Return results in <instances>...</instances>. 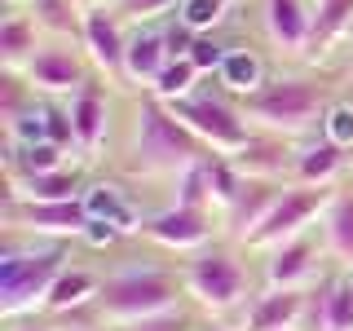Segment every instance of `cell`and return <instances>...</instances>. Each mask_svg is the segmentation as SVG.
Returning a JSON list of instances; mask_svg holds the SVG:
<instances>
[{
	"label": "cell",
	"instance_id": "obj_1",
	"mask_svg": "<svg viewBox=\"0 0 353 331\" xmlns=\"http://www.w3.org/2000/svg\"><path fill=\"white\" fill-rule=\"evenodd\" d=\"M203 141L194 137L181 119L172 115V106L154 93H141L137 102V128H132V150H128V168L141 177H159V172H185L190 163L208 159Z\"/></svg>",
	"mask_w": 353,
	"mask_h": 331
},
{
	"label": "cell",
	"instance_id": "obj_2",
	"mask_svg": "<svg viewBox=\"0 0 353 331\" xmlns=\"http://www.w3.org/2000/svg\"><path fill=\"white\" fill-rule=\"evenodd\" d=\"M234 102H239L243 115H248L252 124H261L265 132H274V137H296V132L314 128L318 119L327 115L331 97H327L323 80H309V75H274V80H265L261 88L234 97Z\"/></svg>",
	"mask_w": 353,
	"mask_h": 331
},
{
	"label": "cell",
	"instance_id": "obj_3",
	"mask_svg": "<svg viewBox=\"0 0 353 331\" xmlns=\"http://www.w3.org/2000/svg\"><path fill=\"white\" fill-rule=\"evenodd\" d=\"M181 292H185V279H176L168 270H150V265H132V270L102 279L97 309H102L110 327H128V323H141V318H159L168 309H181Z\"/></svg>",
	"mask_w": 353,
	"mask_h": 331
},
{
	"label": "cell",
	"instance_id": "obj_4",
	"mask_svg": "<svg viewBox=\"0 0 353 331\" xmlns=\"http://www.w3.org/2000/svg\"><path fill=\"white\" fill-rule=\"evenodd\" d=\"M62 270H66V243H53V248L31 243L27 252L0 257V314L18 323V318L44 309Z\"/></svg>",
	"mask_w": 353,
	"mask_h": 331
},
{
	"label": "cell",
	"instance_id": "obj_5",
	"mask_svg": "<svg viewBox=\"0 0 353 331\" xmlns=\"http://www.w3.org/2000/svg\"><path fill=\"white\" fill-rule=\"evenodd\" d=\"M168 106L212 154H230V159H234L252 141L248 115L239 110V102H230V97H221V93H190V97L168 102Z\"/></svg>",
	"mask_w": 353,
	"mask_h": 331
},
{
	"label": "cell",
	"instance_id": "obj_6",
	"mask_svg": "<svg viewBox=\"0 0 353 331\" xmlns=\"http://www.w3.org/2000/svg\"><path fill=\"white\" fill-rule=\"evenodd\" d=\"M181 279H185V292L194 296V305H203L208 314H230L248 296V270L221 243H208L203 252H194Z\"/></svg>",
	"mask_w": 353,
	"mask_h": 331
},
{
	"label": "cell",
	"instance_id": "obj_7",
	"mask_svg": "<svg viewBox=\"0 0 353 331\" xmlns=\"http://www.w3.org/2000/svg\"><path fill=\"white\" fill-rule=\"evenodd\" d=\"M331 199H336V185H301V181L287 185V190L279 194V203L270 208V217L252 230V239L243 243V248H248V252H274V248H283L287 239L314 230V221L327 217Z\"/></svg>",
	"mask_w": 353,
	"mask_h": 331
},
{
	"label": "cell",
	"instance_id": "obj_8",
	"mask_svg": "<svg viewBox=\"0 0 353 331\" xmlns=\"http://www.w3.org/2000/svg\"><path fill=\"white\" fill-rule=\"evenodd\" d=\"M0 221H5V230H22V234H31V239L66 243V239L84 234L93 212H88L84 194L80 199H62V203H36V199H18L9 190L5 203H0Z\"/></svg>",
	"mask_w": 353,
	"mask_h": 331
},
{
	"label": "cell",
	"instance_id": "obj_9",
	"mask_svg": "<svg viewBox=\"0 0 353 331\" xmlns=\"http://www.w3.org/2000/svg\"><path fill=\"white\" fill-rule=\"evenodd\" d=\"M84 58L93 62L97 75H106L110 84H128V36H124V18L115 14V5L102 9H84Z\"/></svg>",
	"mask_w": 353,
	"mask_h": 331
},
{
	"label": "cell",
	"instance_id": "obj_10",
	"mask_svg": "<svg viewBox=\"0 0 353 331\" xmlns=\"http://www.w3.org/2000/svg\"><path fill=\"white\" fill-rule=\"evenodd\" d=\"M137 234H146L150 243H159L168 252H203L212 243V212L208 208L172 203V208H163V212L141 221Z\"/></svg>",
	"mask_w": 353,
	"mask_h": 331
},
{
	"label": "cell",
	"instance_id": "obj_11",
	"mask_svg": "<svg viewBox=\"0 0 353 331\" xmlns=\"http://www.w3.org/2000/svg\"><path fill=\"white\" fill-rule=\"evenodd\" d=\"M31 80V88L44 97H75L88 84V66L75 49L66 44H44V49L31 58V66L22 71Z\"/></svg>",
	"mask_w": 353,
	"mask_h": 331
},
{
	"label": "cell",
	"instance_id": "obj_12",
	"mask_svg": "<svg viewBox=\"0 0 353 331\" xmlns=\"http://www.w3.org/2000/svg\"><path fill=\"white\" fill-rule=\"evenodd\" d=\"M309 287H265L243 305V331H296L305 323Z\"/></svg>",
	"mask_w": 353,
	"mask_h": 331
},
{
	"label": "cell",
	"instance_id": "obj_13",
	"mask_svg": "<svg viewBox=\"0 0 353 331\" xmlns=\"http://www.w3.org/2000/svg\"><path fill=\"white\" fill-rule=\"evenodd\" d=\"M323 248H327V243L318 239L314 230L287 239L283 248H274L270 257H265V283H270V287H305L318 274V257H323Z\"/></svg>",
	"mask_w": 353,
	"mask_h": 331
},
{
	"label": "cell",
	"instance_id": "obj_14",
	"mask_svg": "<svg viewBox=\"0 0 353 331\" xmlns=\"http://www.w3.org/2000/svg\"><path fill=\"white\" fill-rule=\"evenodd\" d=\"M305 323L314 331H353V274H336L309 287Z\"/></svg>",
	"mask_w": 353,
	"mask_h": 331
},
{
	"label": "cell",
	"instance_id": "obj_15",
	"mask_svg": "<svg viewBox=\"0 0 353 331\" xmlns=\"http://www.w3.org/2000/svg\"><path fill=\"white\" fill-rule=\"evenodd\" d=\"M318 0H265V36L283 53H309Z\"/></svg>",
	"mask_w": 353,
	"mask_h": 331
},
{
	"label": "cell",
	"instance_id": "obj_16",
	"mask_svg": "<svg viewBox=\"0 0 353 331\" xmlns=\"http://www.w3.org/2000/svg\"><path fill=\"white\" fill-rule=\"evenodd\" d=\"M287 190V185H279V181H261V177H248L243 181V190H239V199L221 212V225H225V234L234 239V243H248L252 239V230L261 225L265 217H270V208L279 203V194Z\"/></svg>",
	"mask_w": 353,
	"mask_h": 331
},
{
	"label": "cell",
	"instance_id": "obj_17",
	"mask_svg": "<svg viewBox=\"0 0 353 331\" xmlns=\"http://www.w3.org/2000/svg\"><path fill=\"white\" fill-rule=\"evenodd\" d=\"M66 115H71V132H75V150L93 154L97 146L106 141V128H110V102L102 93V84L88 80L80 93L71 97V106H66Z\"/></svg>",
	"mask_w": 353,
	"mask_h": 331
},
{
	"label": "cell",
	"instance_id": "obj_18",
	"mask_svg": "<svg viewBox=\"0 0 353 331\" xmlns=\"http://www.w3.org/2000/svg\"><path fill=\"white\" fill-rule=\"evenodd\" d=\"M40 49H44L40 22L31 14H22V9L5 14V22H0V66H5V71H27Z\"/></svg>",
	"mask_w": 353,
	"mask_h": 331
},
{
	"label": "cell",
	"instance_id": "obj_19",
	"mask_svg": "<svg viewBox=\"0 0 353 331\" xmlns=\"http://www.w3.org/2000/svg\"><path fill=\"white\" fill-rule=\"evenodd\" d=\"M80 185H84L80 168L66 163V168H53V172L18 177V181H9V190L18 199H36V203H62V199H80Z\"/></svg>",
	"mask_w": 353,
	"mask_h": 331
},
{
	"label": "cell",
	"instance_id": "obj_20",
	"mask_svg": "<svg viewBox=\"0 0 353 331\" xmlns=\"http://www.w3.org/2000/svg\"><path fill=\"white\" fill-rule=\"evenodd\" d=\"M234 163H239V172H243V177L279 181L287 168H296V154H287V141L270 132V137H252L248 146L234 154Z\"/></svg>",
	"mask_w": 353,
	"mask_h": 331
},
{
	"label": "cell",
	"instance_id": "obj_21",
	"mask_svg": "<svg viewBox=\"0 0 353 331\" xmlns=\"http://www.w3.org/2000/svg\"><path fill=\"white\" fill-rule=\"evenodd\" d=\"M97 292H102V279H97V274H88V270H75V265H66V270L58 274V283H53L49 301H44V314H53V318H66V314H75V309L93 305V301H97Z\"/></svg>",
	"mask_w": 353,
	"mask_h": 331
},
{
	"label": "cell",
	"instance_id": "obj_22",
	"mask_svg": "<svg viewBox=\"0 0 353 331\" xmlns=\"http://www.w3.org/2000/svg\"><path fill=\"white\" fill-rule=\"evenodd\" d=\"M168 44H163V31H132L128 36V84H154L159 80V71L168 66Z\"/></svg>",
	"mask_w": 353,
	"mask_h": 331
},
{
	"label": "cell",
	"instance_id": "obj_23",
	"mask_svg": "<svg viewBox=\"0 0 353 331\" xmlns=\"http://www.w3.org/2000/svg\"><path fill=\"white\" fill-rule=\"evenodd\" d=\"M340 168H345V146H336L331 137L314 141V146L296 154V181L301 185H331Z\"/></svg>",
	"mask_w": 353,
	"mask_h": 331
},
{
	"label": "cell",
	"instance_id": "obj_24",
	"mask_svg": "<svg viewBox=\"0 0 353 331\" xmlns=\"http://www.w3.org/2000/svg\"><path fill=\"white\" fill-rule=\"evenodd\" d=\"M323 243L336 261H345L353 270V194L349 190H336L327 217H323Z\"/></svg>",
	"mask_w": 353,
	"mask_h": 331
},
{
	"label": "cell",
	"instance_id": "obj_25",
	"mask_svg": "<svg viewBox=\"0 0 353 331\" xmlns=\"http://www.w3.org/2000/svg\"><path fill=\"white\" fill-rule=\"evenodd\" d=\"M353 27V0H318L314 14V36H309V58H323L340 36Z\"/></svg>",
	"mask_w": 353,
	"mask_h": 331
},
{
	"label": "cell",
	"instance_id": "obj_26",
	"mask_svg": "<svg viewBox=\"0 0 353 331\" xmlns=\"http://www.w3.org/2000/svg\"><path fill=\"white\" fill-rule=\"evenodd\" d=\"M31 18L40 22V31H53L58 40H80L84 36V9L75 5V0H31L27 9Z\"/></svg>",
	"mask_w": 353,
	"mask_h": 331
},
{
	"label": "cell",
	"instance_id": "obj_27",
	"mask_svg": "<svg viewBox=\"0 0 353 331\" xmlns=\"http://www.w3.org/2000/svg\"><path fill=\"white\" fill-rule=\"evenodd\" d=\"M31 110H40L31 80L22 71H0V119H5V128H18Z\"/></svg>",
	"mask_w": 353,
	"mask_h": 331
},
{
	"label": "cell",
	"instance_id": "obj_28",
	"mask_svg": "<svg viewBox=\"0 0 353 331\" xmlns=\"http://www.w3.org/2000/svg\"><path fill=\"white\" fill-rule=\"evenodd\" d=\"M216 84H225V93L230 97H243V93H252V88H261V58L256 53H248V49H230V58L221 62V71H216Z\"/></svg>",
	"mask_w": 353,
	"mask_h": 331
},
{
	"label": "cell",
	"instance_id": "obj_29",
	"mask_svg": "<svg viewBox=\"0 0 353 331\" xmlns=\"http://www.w3.org/2000/svg\"><path fill=\"white\" fill-rule=\"evenodd\" d=\"M199 80H203V71L190 62V58H172L168 66L159 71V80H154L146 93H154V97H163V102H176V97H190V93H199Z\"/></svg>",
	"mask_w": 353,
	"mask_h": 331
},
{
	"label": "cell",
	"instance_id": "obj_30",
	"mask_svg": "<svg viewBox=\"0 0 353 331\" xmlns=\"http://www.w3.org/2000/svg\"><path fill=\"white\" fill-rule=\"evenodd\" d=\"M212 159V154H208ZM208 159L190 163L185 172H176V203L185 208H208L212 212V181H208Z\"/></svg>",
	"mask_w": 353,
	"mask_h": 331
},
{
	"label": "cell",
	"instance_id": "obj_31",
	"mask_svg": "<svg viewBox=\"0 0 353 331\" xmlns=\"http://www.w3.org/2000/svg\"><path fill=\"white\" fill-rule=\"evenodd\" d=\"M225 9H230V0H181V5H176V18L190 31H199V36H208L212 27H221Z\"/></svg>",
	"mask_w": 353,
	"mask_h": 331
},
{
	"label": "cell",
	"instance_id": "obj_32",
	"mask_svg": "<svg viewBox=\"0 0 353 331\" xmlns=\"http://www.w3.org/2000/svg\"><path fill=\"white\" fill-rule=\"evenodd\" d=\"M323 137H331L336 146L353 150V106H327V115H323Z\"/></svg>",
	"mask_w": 353,
	"mask_h": 331
},
{
	"label": "cell",
	"instance_id": "obj_33",
	"mask_svg": "<svg viewBox=\"0 0 353 331\" xmlns=\"http://www.w3.org/2000/svg\"><path fill=\"white\" fill-rule=\"evenodd\" d=\"M225 58H230V49H225V44H221V40L212 36V31H208V36H199V40H194V49H190V62H194L203 75H208V71L216 75Z\"/></svg>",
	"mask_w": 353,
	"mask_h": 331
},
{
	"label": "cell",
	"instance_id": "obj_34",
	"mask_svg": "<svg viewBox=\"0 0 353 331\" xmlns=\"http://www.w3.org/2000/svg\"><path fill=\"white\" fill-rule=\"evenodd\" d=\"M199 323L185 309H168L159 318H141V323H128V327H115V331H194Z\"/></svg>",
	"mask_w": 353,
	"mask_h": 331
},
{
	"label": "cell",
	"instance_id": "obj_35",
	"mask_svg": "<svg viewBox=\"0 0 353 331\" xmlns=\"http://www.w3.org/2000/svg\"><path fill=\"white\" fill-rule=\"evenodd\" d=\"M172 5H181V0H115V14L132 18V22H150V18H159L163 9H172Z\"/></svg>",
	"mask_w": 353,
	"mask_h": 331
},
{
	"label": "cell",
	"instance_id": "obj_36",
	"mask_svg": "<svg viewBox=\"0 0 353 331\" xmlns=\"http://www.w3.org/2000/svg\"><path fill=\"white\" fill-rule=\"evenodd\" d=\"M194 40H199V31H190L181 18L172 22L168 31H163V44H168V58H190V49H194Z\"/></svg>",
	"mask_w": 353,
	"mask_h": 331
},
{
	"label": "cell",
	"instance_id": "obj_37",
	"mask_svg": "<svg viewBox=\"0 0 353 331\" xmlns=\"http://www.w3.org/2000/svg\"><path fill=\"white\" fill-rule=\"evenodd\" d=\"M9 331H58V327H53V323H40V318H18Z\"/></svg>",
	"mask_w": 353,
	"mask_h": 331
},
{
	"label": "cell",
	"instance_id": "obj_38",
	"mask_svg": "<svg viewBox=\"0 0 353 331\" xmlns=\"http://www.w3.org/2000/svg\"><path fill=\"white\" fill-rule=\"evenodd\" d=\"M80 9H102V5H115V0H75Z\"/></svg>",
	"mask_w": 353,
	"mask_h": 331
},
{
	"label": "cell",
	"instance_id": "obj_39",
	"mask_svg": "<svg viewBox=\"0 0 353 331\" xmlns=\"http://www.w3.org/2000/svg\"><path fill=\"white\" fill-rule=\"evenodd\" d=\"M194 331H230V327H221V323H199Z\"/></svg>",
	"mask_w": 353,
	"mask_h": 331
},
{
	"label": "cell",
	"instance_id": "obj_40",
	"mask_svg": "<svg viewBox=\"0 0 353 331\" xmlns=\"http://www.w3.org/2000/svg\"><path fill=\"white\" fill-rule=\"evenodd\" d=\"M349 40H353V27H349Z\"/></svg>",
	"mask_w": 353,
	"mask_h": 331
},
{
	"label": "cell",
	"instance_id": "obj_41",
	"mask_svg": "<svg viewBox=\"0 0 353 331\" xmlns=\"http://www.w3.org/2000/svg\"><path fill=\"white\" fill-rule=\"evenodd\" d=\"M27 5H31V0H27Z\"/></svg>",
	"mask_w": 353,
	"mask_h": 331
},
{
	"label": "cell",
	"instance_id": "obj_42",
	"mask_svg": "<svg viewBox=\"0 0 353 331\" xmlns=\"http://www.w3.org/2000/svg\"><path fill=\"white\" fill-rule=\"evenodd\" d=\"M349 274H353V270H349Z\"/></svg>",
	"mask_w": 353,
	"mask_h": 331
}]
</instances>
